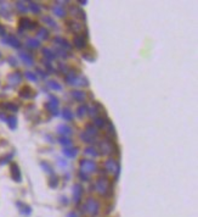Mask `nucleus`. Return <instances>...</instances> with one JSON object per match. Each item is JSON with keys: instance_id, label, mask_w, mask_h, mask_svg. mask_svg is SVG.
I'll return each mask as SVG.
<instances>
[{"instance_id": "nucleus-1", "label": "nucleus", "mask_w": 198, "mask_h": 217, "mask_svg": "<svg viewBox=\"0 0 198 217\" xmlns=\"http://www.w3.org/2000/svg\"><path fill=\"white\" fill-rule=\"evenodd\" d=\"M83 212L90 216H97L100 212V203L94 198H88L83 205Z\"/></svg>"}, {"instance_id": "nucleus-2", "label": "nucleus", "mask_w": 198, "mask_h": 217, "mask_svg": "<svg viewBox=\"0 0 198 217\" xmlns=\"http://www.w3.org/2000/svg\"><path fill=\"white\" fill-rule=\"evenodd\" d=\"M112 187L110 186V181L106 177H100L95 183V189L100 195H107V193L112 191Z\"/></svg>"}, {"instance_id": "nucleus-3", "label": "nucleus", "mask_w": 198, "mask_h": 217, "mask_svg": "<svg viewBox=\"0 0 198 217\" xmlns=\"http://www.w3.org/2000/svg\"><path fill=\"white\" fill-rule=\"evenodd\" d=\"M105 170L108 171V172L115 173V178L118 179L119 173H120V166H119V163H118L114 159L106 160V162H105Z\"/></svg>"}, {"instance_id": "nucleus-4", "label": "nucleus", "mask_w": 198, "mask_h": 217, "mask_svg": "<svg viewBox=\"0 0 198 217\" xmlns=\"http://www.w3.org/2000/svg\"><path fill=\"white\" fill-rule=\"evenodd\" d=\"M97 170V165L92 161V160H82L80 161V171L84 173H92L96 172Z\"/></svg>"}, {"instance_id": "nucleus-5", "label": "nucleus", "mask_w": 198, "mask_h": 217, "mask_svg": "<svg viewBox=\"0 0 198 217\" xmlns=\"http://www.w3.org/2000/svg\"><path fill=\"white\" fill-rule=\"evenodd\" d=\"M100 149H101V154L102 155H111V154H113L115 151L113 143L111 140H108V139H105V140H102L100 143Z\"/></svg>"}, {"instance_id": "nucleus-6", "label": "nucleus", "mask_w": 198, "mask_h": 217, "mask_svg": "<svg viewBox=\"0 0 198 217\" xmlns=\"http://www.w3.org/2000/svg\"><path fill=\"white\" fill-rule=\"evenodd\" d=\"M37 27H38L37 22H34V21H32V20H29V18L23 17V18L20 20V28H18V31H20V32H23L25 29H34V28H37Z\"/></svg>"}, {"instance_id": "nucleus-7", "label": "nucleus", "mask_w": 198, "mask_h": 217, "mask_svg": "<svg viewBox=\"0 0 198 217\" xmlns=\"http://www.w3.org/2000/svg\"><path fill=\"white\" fill-rule=\"evenodd\" d=\"M83 191H84V189H83V187L80 184H74L73 186V198H74L73 201H74L75 205H79V203H80Z\"/></svg>"}, {"instance_id": "nucleus-8", "label": "nucleus", "mask_w": 198, "mask_h": 217, "mask_svg": "<svg viewBox=\"0 0 198 217\" xmlns=\"http://www.w3.org/2000/svg\"><path fill=\"white\" fill-rule=\"evenodd\" d=\"M21 81H22V74L20 72H12L9 74V77H7V82L10 83V86H17V84H20L21 83Z\"/></svg>"}, {"instance_id": "nucleus-9", "label": "nucleus", "mask_w": 198, "mask_h": 217, "mask_svg": "<svg viewBox=\"0 0 198 217\" xmlns=\"http://www.w3.org/2000/svg\"><path fill=\"white\" fill-rule=\"evenodd\" d=\"M20 97L23 98V99L29 100V99H33L35 97V93L30 87H23L20 90Z\"/></svg>"}, {"instance_id": "nucleus-10", "label": "nucleus", "mask_w": 198, "mask_h": 217, "mask_svg": "<svg viewBox=\"0 0 198 217\" xmlns=\"http://www.w3.org/2000/svg\"><path fill=\"white\" fill-rule=\"evenodd\" d=\"M0 15L6 17V18H10V16H11V6H10L9 2L0 1Z\"/></svg>"}, {"instance_id": "nucleus-11", "label": "nucleus", "mask_w": 198, "mask_h": 217, "mask_svg": "<svg viewBox=\"0 0 198 217\" xmlns=\"http://www.w3.org/2000/svg\"><path fill=\"white\" fill-rule=\"evenodd\" d=\"M11 177L16 182H21L22 181V174H21V171H20V167L16 163L11 165Z\"/></svg>"}, {"instance_id": "nucleus-12", "label": "nucleus", "mask_w": 198, "mask_h": 217, "mask_svg": "<svg viewBox=\"0 0 198 217\" xmlns=\"http://www.w3.org/2000/svg\"><path fill=\"white\" fill-rule=\"evenodd\" d=\"M74 45L78 48V49H83L86 46V39H85V37L83 34H77L75 37H74Z\"/></svg>"}, {"instance_id": "nucleus-13", "label": "nucleus", "mask_w": 198, "mask_h": 217, "mask_svg": "<svg viewBox=\"0 0 198 217\" xmlns=\"http://www.w3.org/2000/svg\"><path fill=\"white\" fill-rule=\"evenodd\" d=\"M71 94H72V98L75 101H79V102H83L85 100V98H86V93L83 92V90H73Z\"/></svg>"}, {"instance_id": "nucleus-14", "label": "nucleus", "mask_w": 198, "mask_h": 217, "mask_svg": "<svg viewBox=\"0 0 198 217\" xmlns=\"http://www.w3.org/2000/svg\"><path fill=\"white\" fill-rule=\"evenodd\" d=\"M67 25H68V28L74 33H80L84 29V26L82 23H78V22H74V21H68Z\"/></svg>"}, {"instance_id": "nucleus-15", "label": "nucleus", "mask_w": 198, "mask_h": 217, "mask_svg": "<svg viewBox=\"0 0 198 217\" xmlns=\"http://www.w3.org/2000/svg\"><path fill=\"white\" fill-rule=\"evenodd\" d=\"M4 42L6 44H9V45H11V46H14V48H20L21 46V43H20V40L12 35V34H10V35H7L5 39H4Z\"/></svg>"}, {"instance_id": "nucleus-16", "label": "nucleus", "mask_w": 198, "mask_h": 217, "mask_svg": "<svg viewBox=\"0 0 198 217\" xmlns=\"http://www.w3.org/2000/svg\"><path fill=\"white\" fill-rule=\"evenodd\" d=\"M85 133L88 134V135H90V137H96L97 135V133H99V130L97 128L94 126V123H88L86 126H85Z\"/></svg>"}, {"instance_id": "nucleus-17", "label": "nucleus", "mask_w": 198, "mask_h": 217, "mask_svg": "<svg viewBox=\"0 0 198 217\" xmlns=\"http://www.w3.org/2000/svg\"><path fill=\"white\" fill-rule=\"evenodd\" d=\"M70 12H71V15L75 16V17H79V18H82V20H85V14L78 7V6L72 5L71 7H70Z\"/></svg>"}, {"instance_id": "nucleus-18", "label": "nucleus", "mask_w": 198, "mask_h": 217, "mask_svg": "<svg viewBox=\"0 0 198 217\" xmlns=\"http://www.w3.org/2000/svg\"><path fill=\"white\" fill-rule=\"evenodd\" d=\"M20 58L23 60V62H25L27 66H32L33 62H34L33 56H32L30 54H28V53H25V51H21V53H20Z\"/></svg>"}, {"instance_id": "nucleus-19", "label": "nucleus", "mask_w": 198, "mask_h": 217, "mask_svg": "<svg viewBox=\"0 0 198 217\" xmlns=\"http://www.w3.org/2000/svg\"><path fill=\"white\" fill-rule=\"evenodd\" d=\"M17 206L20 207V212L22 214V215H26V216H29L30 214H32V209L29 207L28 205H25V204L22 203H17Z\"/></svg>"}, {"instance_id": "nucleus-20", "label": "nucleus", "mask_w": 198, "mask_h": 217, "mask_svg": "<svg viewBox=\"0 0 198 217\" xmlns=\"http://www.w3.org/2000/svg\"><path fill=\"white\" fill-rule=\"evenodd\" d=\"M57 132L60 133V134H62V135H70L72 133V128L71 127H68V126H66V125H60L58 127H57Z\"/></svg>"}, {"instance_id": "nucleus-21", "label": "nucleus", "mask_w": 198, "mask_h": 217, "mask_svg": "<svg viewBox=\"0 0 198 217\" xmlns=\"http://www.w3.org/2000/svg\"><path fill=\"white\" fill-rule=\"evenodd\" d=\"M57 107H58V106L54 105V104H51L50 101H47L46 104H45V109H46L50 114H52V115H55V116L58 115V109H57Z\"/></svg>"}, {"instance_id": "nucleus-22", "label": "nucleus", "mask_w": 198, "mask_h": 217, "mask_svg": "<svg viewBox=\"0 0 198 217\" xmlns=\"http://www.w3.org/2000/svg\"><path fill=\"white\" fill-rule=\"evenodd\" d=\"M54 43L56 44H60V45H62L63 48H67V49H71V45L68 44V42L65 39V38H62V37H60V35H57L54 38Z\"/></svg>"}, {"instance_id": "nucleus-23", "label": "nucleus", "mask_w": 198, "mask_h": 217, "mask_svg": "<svg viewBox=\"0 0 198 217\" xmlns=\"http://www.w3.org/2000/svg\"><path fill=\"white\" fill-rule=\"evenodd\" d=\"M26 45L30 48V49H38L39 46H40V43H39V40H37L35 38H29L28 40H27V43Z\"/></svg>"}, {"instance_id": "nucleus-24", "label": "nucleus", "mask_w": 198, "mask_h": 217, "mask_svg": "<svg viewBox=\"0 0 198 217\" xmlns=\"http://www.w3.org/2000/svg\"><path fill=\"white\" fill-rule=\"evenodd\" d=\"M52 11H54V14L58 16V17H63V16H66V11H65V9L63 7H61V5H56V6H54L52 7Z\"/></svg>"}, {"instance_id": "nucleus-25", "label": "nucleus", "mask_w": 198, "mask_h": 217, "mask_svg": "<svg viewBox=\"0 0 198 217\" xmlns=\"http://www.w3.org/2000/svg\"><path fill=\"white\" fill-rule=\"evenodd\" d=\"M62 153H63V155L65 156H67V158H75L77 156V154H78V151H77V149H63L62 150Z\"/></svg>"}, {"instance_id": "nucleus-26", "label": "nucleus", "mask_w": 198, "mask_h": 217, "mask_svg": "<svg viewBox=\"0 0 198 217\" xmlns=\"http://www.w3.org/2000/svg\"><path fill=\"white\" fill-rule=\"evenodd\" d=\"M88 112V106L86 105H80L78 109H77V116L79 118H83Z\"/></svg>"}, {"instance_id": "nucleus-27", "label": "nucleus", "mask_w": 198, "mask_h": 217, "mask_svg": "<svg viewBox=\"0 0 198 217\" xmlns=\"http://www.w3.org/2000/svg\"><path fill=\"white\" fill-rule=\"evenodd\" d=\"M43 53H44L45 58H47L49 60H54V59L56 58L55 51H52V50H51V49H49V48H44V49H43Z\"/></svg>"}, {"instance_id": "nucleus-28", "label": "nucleus", "mask_w": 198, "mask_h": 217, "mask_svg": "<svg viewBox=\"0 0 198 217\" xmlns=\"http://www.w3.org/2000/svg\"><path fill=\"white\" fill-rule=\"evenodd\" d=\"M84 154L88 155V156H91V158H97L99 156V153L94 148H86V149H84Z\"/></svg>"}, {"instance_id": "nucleus-29", "label": "nucleus", "mask_w": 198, "mask_h": 217, "mask_svg": "<svg viewBox=\"0 0 198 217\" xmlns=\"http://www.w3.org/2000/svg\"><path fill=\"white\" fill-rule=\"evenodd\" d=\"M38 37L43 40H47L49 39V31L46 28H40L38 31Z\"/></svg>"}, {"instance_id": "nucleus-30", "label": "nucleus", "mask_w": 198, "mask_h": 217, "mask_svg": "<svg viewBox=\"0 0 198 217\" xmlns=\"http://www.w3.org/2000/svg\"><path fill=\"white\" fill-rule=\"evenodd\" d=\"M16 9H17L20 12H22V14H26V12L28 11V9H27L26 4H25V2H22V1H17V2H16Z\"/></svg>"}, {"instance_id": "nucleus-31", "label": "nucleus", "mask_w": 198, "mask_h": 217, "mask_svg": "<svg viewBox=\"0 0 198 217\" xmlns=\"http://www.w3.org/2000/svg\"><path fill=\"white\" fill-rule=\"evenodd\" d=\"M43 21L45 22V23H47L50 27H52V28H57V23L50 17V16H44L43 17Z\"/></svg>"}, {"instance_id": "nucleus-32", "label": "nucleus", "mask_w": 198, "mask_h": 217, "mask_svg": "<svg viewBox=\"0 0 198 217\" xmlns=\"http://www.w3.org/2000/svg\"><path fill=\"white\" fill-rule=\"evenodd\" d=\"M6 122H7V125H9V127H10L11 130H15V128L17 127V120H16V117H14V116L7 117Z\"/></svg>"}, {"instance_id": "nucleus-33", "label": "nucleus", "mask_w": 198, "mask_h": 217, "mask_svg": "<svg viewBox=\"0 0 198 217\" xmlns=\"http://www.w3.org/2000/svg\"><path fill=\"white\" fill-rule=\"evenodd\" d=\"M107 134L113 139L114 137H115V130H114V126L112 125V122H110L108 121V123H107Z\"/></svg>"}, {"instance_id": "nucleus-34", "label": "nucleus", "mask_w": 198, "mask_h": 217, "mask_svg": "<svg viewBox=\"0 0 198 217\" xmlns=\"http://www.w3.org/2000/svg\"><path fill=\"white\" fill-rule=\"evenodd\" d=\"M47 86L51 88L52 90H62V86L60 83L55 82V81H49L47 82Z\"/></svg>"}, {"instance_id": "nucleus-35", "label": "nucleus", "mask_w": 198, "mask_h": 217, "mask_svg": "<svg viewBox=\"0 0 198 217\" xmlns=\"http://www.w3.org/2000/svg\"><path fill=\"white\" fill-rule=\"evenodd\" d=\"M62 116H63L65 121H72V120H73V117H74L73 112H72L71 110H68V109L63 110V114H62Z\"/></svg>"}, {"instance_id": "nucleus-36", "label": "nucleus", "mask_w": 198, "mask_h": 217, "mask_svg": "<svg viewBox=\"0 0 198 217\" xmlns=\"http://www.w3.org/2000/svg\"><path fill=\"white\" fill-rule=\"evenodd\" d=\"M94 123H95V127L96 128H103L105 126H106V121L103 120V118H95V121H94Z\"/></svg>"}, {"instance_id": "nucleus-37", "label": "nucleus", "mask_w": 198, "mask_h": 217, "mask_svg": "<svg viewBox=\"0 0 198 217\" xmlns=\"http://www.w3.org/2000/svg\"><path fill=\"white\" fill-rule=\"evenodd\" d=\"M29 9H30L32 12H34V14H39V12H40V6H39V4H37V2H29Z\"/></svg>"}, {"instance_id": "nucleus-38", "label": "nucleus", "mask_w": 198, "mask_h": 217, "mask_svg": "<svg viewBox=\"0 0 198 217\" xmlns=\"http://www.w3.org/2000/svg\"><path fill=\"white\" fill-rule=\"evenodd\" d=\"M2 106H4L5 109H7L9 111H12V112H16V111L18 110V107H17L15 104H12V102H5Z\"/></svg>"}, {"instance_id": "nucleus-39", "label": "nucleus", "mask_w": 198, "mask_h": 217, "mask_svg": "<svg viewBox=\"0 0 198 217\" xmlns=\"http://www.w3.org/2000/svg\"><path fill=\"white\" fill-rule=\"evenodd\" d=\"M80 139L85 142V143H94L95 140H94V138L92 137H90V135H88L86 133H82L80 134Z\"/></svg>"}, {"instance_id": "nucleus-40", "label": "nucleus", "mask_w": 198, "mask_h": 217, "mask_svg": "<svg viewBox=\"0 0 198 217\" xmlns=\"http://www.w3.org/2000/svg\"><path fill=\"white\" fill-rule=\"evenodd\" d=\"M57 186H58V178H57L56 176L55 177H51L49 179V187L50 188H56Z\"/></svg>"}, {"instance_id": "nucleus-41", "label": "nucleus", "mask_w": 198, "mask_h": 217, "mask_svg": "<svg viewBox=\"0 0 198 217\" xmlns=\"http://www.w3.org/2000/svg\"><path fill=\"white\" fill-rule=\"evenodd\" d=\"M40 166H42L43 168H44V171L46 172V173H52V168H51V166L47 163V162H45V161H42L40 162Z\"/></svg>"}, {"instance_id": "nucleus-42", "label": "nucleus", "mask_w": 198, "mask_h": 217, "mask_svg": "<svg viewBox=\"0 0 198 217\" xmlns=\"http://www.w3.org/2000/svg\"><path fill=\"white\" fill-rule=\"evenodd\" d=\"M25 76H26V78H28L29 81H32V82H37V79H38L37 74L34 72H30V71H27L25 73Z\"/></svg>"}, {"instance_id": "nucleus-43", "label": "nucleus", "mask_w": 198, "mask_h": 217, "mask_svg": "<svg viewBox=\"0 0 198 217\" xmlns=\"http://www.w3.org/2000/svg\"><path fill=\"white\" fill-rule=\"evenodd\" d=\"M58 70H60L61 72L66 73V74L70 72V68H68V66H67V65H65L63 62H58Z\"/></svg>"}, {"instance_id": "nucleus-44", "label": "nucleus", "mask_w": 198, "mask_h": 217, "mask_svg": "<svg viewBox=\"0 0 198 217\" xmlns=\"http://www.w3.org/2000/svg\"><path fill=\"white\" fill-rule=\"evenodd\" d=\"M58 142H60V144L65 145V146H68V145L72 144L71 139H68V138H66V137H62V138H60V139H58Z\"/></svg>"}, {"instance_id": "nucleus-45", "label": "nucleus", "mask_w": 198, "mask_h": 217, "mask_svg": "<svg viewBox=\"0 0 198 217\" xmlns=\"http://www.w3.org/2000/svg\"><path fill=\"white\" fill-rule=\"evenodd\" d=\"M89 110V115L91 116V117H96L97 114H99V110L95 107V106H92V107H90V109H88Z\"/></svg>"}, {"instance_id": "nucleus-46", "label": "nucleus", "mask_w": 198, "mask_h": 217, "mask_svg": "<svg viewBox=\"0 0 198 217\" xmlns=\"http://www.w3.org/2000/svg\"><path fill=\"white\" fill-rule=\"evenodd\" d=\"M55 55H58V56H61V58H67V54H66V51H65V50H62V49H57L56 50V54H55Z\"/></svg>"}, {"instance_id": "nucleus-47", "label": "nucleus", "mask_w": 198, "mask_h": 217, "mask_svg": "<svg viewBox=\"0 0 198 217\" xmlns=\"http://www.w3.org/2000/svg\"><path fill=\"white\" fill-rule=\"evenodd\" d=\"M78 176H79V178H80L82 181H89V176L86 173H84V172H82V171H79Z\"/></svg>"}, {"instance_id": "nucleus-48", "label": "nucleus", "mask_w": 198, "mask_h": 217, "mask_svg": "<svg viewBox=\"0 0 198 217\" xmlns=\"http://www.w3.org/2000/svg\"><path fill=\"white\" fill-rule=\"evenodd\" d=\"M44 65H45V67L50 71V73H52V71H54V68H52V66H51V64H50V61H45L44 62Z\"/></svg>"}, {"instance_id": "nucleus-49", "label": "nucleus", "mask_w": 198, "mask_h": 217, "mask_svg": "<svg viewBox=\"0 0 198 217\" xmlns=\"http://www.w3.org/2000/svg\"><path fill=\"white\" fill-rule=\"evenodd\" d=\"M49 98H50V102H51V104H54V105H56V106H58V100H57V98H55V97H52V95H50Z\"/></svg>"}, {"instance_id": "nucleus-50", "label": "nucleus", "mask_w": 198, "mask_h": 217, "mask_svg": "<svg viewBox=\"0 0 198 217\" xmlns=\"http://www.w3.org/2000/svg\"><path fill=\"white\" fill-rule=\"evenodd\" d=\"M9 61H10V65H12V66H17V61L15 60V58L10 56V58H9Z\"/></svg>"}, {"instance_id": "nucleus-51", "label": "nucleus", "mask_w": 198, "mask_h": 217, "mask_svg": "<svg viewBox=\"0 0 198 217\" xmlns=\"http://www.w3.org/2000/svg\"><path fill=\"white\" fill-rule=\"evenodd\" d=\"M37 71H38V73H39V74L42 76V77H43V78H44V79H45V78L47 77V74H46V73H44V71H42V70H39V68H38Z\"/></svg>"}, {"instance_id": "nucleus-52", "label": "nucleus", "mask_w": 198, "mask_h": 217, "mask_svg": "<svg viewBox=\"0 0 198 217\" xmlns=\"http://www.w3.org/2000/svg\"><path fill=\"white\" fill-rule=\"evenodd\" d=\"M4 34H5V28L0 25V35H4Z\"/></svg>"}, {"instance_id": "nucleus-53", "label": "nucleus", "mask_w": 198, "mask_h": 217, "mask_svg": "<svg viewBox=\"0 0 198 217\" xmlns=\"http://www.w3.org/2000/svg\"><path fill=\"white\" fill-rule=\"evenodd\" d=\"M67 217H78V215H77L74 211H72V212H70V214H68V216H67Z\"/></svg>"}, {"instance_id": "nucleus-54", "label": "nucleus", "mask_w": 198, "mask_h": 217, "mask_svg": "<svg viewBox=\"0 0 198 217\" xmlns=\"http://www.w3.org/2000/svg\"><path fill=\"white\" fill-rule=\"evenodd\" d=\"M0 118H1V120H4L5 122H6V120H7V117L4 115V114H0Z\"/></svg>"}, {"instance_id": "nucleus-55", "label": "nucleus", "mask_w": 198, "mask_h": 217, "mask_svg": "<svg viewBox=\"0 0 198 217\" xmlns=\"http://www.w3.org/2000/svg\"><path fill=\"white\" fill-rule=\"evenodd\" d=\"M0 56H1V54H0Z\"/></svg>"}]
</instances>
